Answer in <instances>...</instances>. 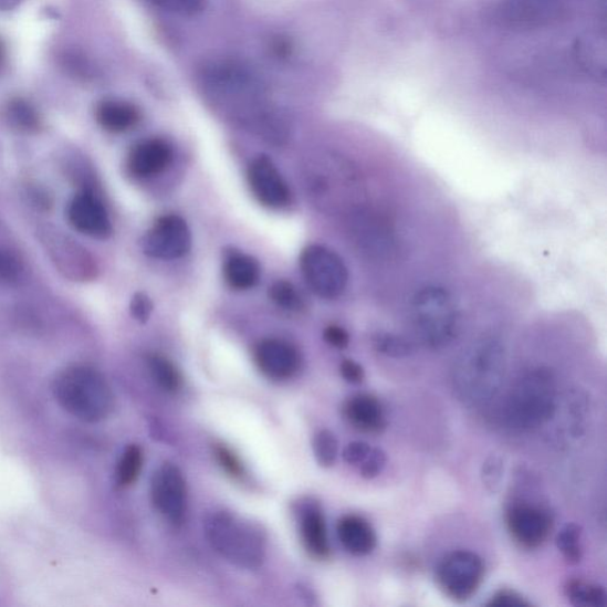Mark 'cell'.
Listing matches in <instances>:
<instances>
[{"instance_id":"obj_1","label":"cell","mask_w":607,"mask_h":607,"mask_svg":"<svg viewBox=\"0 0 607 607\" xmlns=\"http://www.w3.org/2000/svg\"><path fill=\"white\" fill-rule=\"evenodd\" d=\"M57 404L81 421L107 419L114 408L113 391L102 373L90 366H71L57 374L53 384Z\"/></svg>"},{"instance_id":"obj_2","label":"cell","mask_w":607,"mask_h":607,"mask_svg":"<svg viewBox=\"0 0 607 607\" xmlns=\"http://www.w3.org/2000/svg\"><path fill=\"white\" fill-rule=\"evenodd\" d=\"M505 371V350L496 338L475 341L458 358L454 388L463 401L480 404L499 391Z\"/></svg>"},{"instance_id":"obj_3","label":"cell","mask_w":607,"mask_h":607,"mask_svg":"<svg viewBox=\"0 0 607 607\" xmlns=\"http://www.w3.org/2000/svg\"><path fill=\"white\" fill-rule=\"evenodd\" d=\"M205 535L212 550L239 568L258 569L265 562L266 534L251 521L214 512L205 520Z\"/></svg>"},{"instance_id":"obj_4","label":"cell","mask_w":607,"mask_h":607,"mask_svg":"<svg viewBox=\"0 0 607 607\" xmlns=\"http://www.w3.org/2000/svg\"><path fill=\"white\" fill-rule=\"evenodd\" d=\"M556 383L547 368L524 373L507 397L505 416L513 429L530 431L546 423L556 411Z\"/></svg>"},{"instance_id":"obj_5","label":"cell","mask_w":607,"mask_h":607,"mask_svg":"<svg viewBox=\"0 0 607 607\" xmlns=\"http://www.w3.org/2000/svg\"><path fill=\"white\" fill-rule=\"evenodd\" d=\"M415 333L423 346L441 349L459 333V313L452 295L439 286H426L411 302Z\"/></svg>"},{"instance_id":"obj_6","label":"cell","mask_w":607,"mask_h":607,"mask_svg":"<svg viewBox=\"0 0 607 607\" xmlns=\"http://www.w3.org/2000/svg\"><path fill=\"white\" fill-rule=\"evenodd\" d=\"M201 77L211 95L223 103L238 105L248 117L262 106L264 87L248 64L233 60L211 62L203 69Z\"/></svg>"},{"instance_id":"obj_7","label":"cell","mask_w":607,"mask_h":607,"mask_svg":"<svg viewBox=\"0 0 607 607\" xmlns=\"http://www.w3.org/2000/svg\"><path fill=\"white\" fill-rule=\"evenodd\" d=\"M301 268L310 289L324 300H336L347 289V266L335 252L323 245H308L302 253Z\"/></svg>"},{"instance_id":"obj_8","label":"cell","mask_w":607,"mask_h":607,"mask_svg":"<svg viewBox=\"0 0 607 607\" xmlns=\"http://www.w3.org/2000/svg\"><path fill=\"white\" fill-rule=\"evenodd\" d=\"M485 574L482 557L469 551H457L441 562L437 580L444 594L456 601H467L481 587Z\"/></svg>"},{"instance_id":"obj_9","label":"cell","mask_w":607,"mask_h":607,"mask_svg":"<svg viewBox=\"0 0 607 607\" xmlns=\"http://www.w3.org/2000/svg\"><path fill=\"white\" fill-rule=\"evenodd\" d=\"M505 524L515 543L524 550H536L548 540L553 519L538 505L516 502L507 507Z\"/></svg>"},{"instance_id":"obj_10","label":"cell","mask_w":607,"mask_h":607,"mask_svg":"<svg viewBox=\"0 0 607 607\" xmlns=\"http://www.w3.org/2000/svg\"><path fill=\"white\" fill-rule=\"evenodd\" d=\"M151 496L158 512L175 526L182 523L187 512V483L175 464H163L154 474Z\"/></svg>"},{"instance_id":"obj_11","label":"cell","mask_w":607,"mask_h":607,"mask_svg":"<svg viewBox=\"0 0 607 607\" xmlns=\"http://www.w3.org/2000/svg\"><path fill=\"white\" fill-rule=\"evenodd\" d=\"M191 248V234L187 222L177 216L158 219L151 231L143 240L145 254L174 260L186 255Z\"/></svg>"},{"instance_id":"obj_12","label":"cell","mask_w":607,"mask_h":607,"mask_svg":"<svg viewBox=\"0 0 607 607\" xmlns=\"http://www.w3.org/2000/svg\"><path fill=\"white\" fill-rule=\"evenodd\" d=\"M254 360L259 370L274 381L291 379L302 364L297 349L285 341L273 338L257 344Z\"/></svg>"},{"instance_id":"obj_13","label":"cell","mask_w":607,"mask_h":607,"mask_svg":"<svg viewBox=\"0 0 607 607\" xmlns=\"http://www.w3.org/2000/svg\"><path fill=\"white\" fill-rule=\"evenodd\" d=\"M249 184L255 199L272 209L290 202V190L273 161L266 156L255 158L249 169Z\"/></svg>"},{"instance_id":"obj_14","label":"cell","mask_w":607,"mask_h":607,"mask_svg":"<svg viewBox=\"0 0 607 607\" xmlns=\"http://www.w3.org/2000/svg\"><path fill=\"white\" fill-rule=\"evenodd\" d=\"M355 223L358 243L369 255L388 260L397 252L396 234L385 218L374 212L359 211Z\"/></svg>"},{"instance_id":"obj_15","label":"cell","mask_w":607,"mask_h":607,"mask_svg":"<svg viewBox=\"0 0 607 607\" xmlns=\"http://www.w3.org/2000/svg\"><path fill=\"white\" fill-rule=\"evenodd\" d=\"M69 219L76 231L97 239H106L112 226L103 203L91 192L75 197L69 208Z\"/></svg>"},{"instance_id":"obj_16","label":"cell","mask_w":607,"mask_h":607,"mask_svg":"<svg viewBox=\"0 0 607 607\" xmlns=\"http://www.w3.org/2000/svg\"><path fill=\"white\" fill-rule=\"evenodd\" d=\"M172 157V147L166 140H144L130 151L128 169L140 178L156 176L170 166Z\"/></svg>"},{"instance_id":"obj_17","label":"cell","mask_w":607,"mask_h":607,"mask_svg":"<svg viewBox=\"0 0 607 607\" xmlns=\"http://www.w3.org/2000/svg\"><path fill=\"white\" fill-rule=\"evenodd\" d=\"M344 417L358 431L381 433L387 426L385 409L370 394H357L343 408Z\"/></svg>"},{"instance_id":"obj_18","label":"cell","mask_w":607,"mask_h":607,"mask_svg":"<svg viewBox=\"0 0 607 607\" xmlns=\"http://www.w3.org/2000/svg\"><path fill=\"white\" fill-rule=\"evenodd\" d=\"M341 544L350 554L365 556L376 548L377 537L370 523L357 515L342 517L337 524Z\"/></svg>"},{"instance_id":"obj_19","label":"cell","mask_w":607,"mask_h":607,"mask_svg":"<svg viewBox=\"0 0 607 607\" xmlns=\"http://www.w3.org/2000/svg\"><path fill=\"white\" fill-rule=\"evenodd\" d=\"M301 535L311 556L323 561L331 555L326 523L320 507L308 505L301 514Z\"/></svg>"},{"instance_id":"obj_20","label":"cell","mask_w":607,"mask_h":607,"mask_svg":"<svg viewBox=\"0 0 607 607\" xmlns=\"http://www.w3.org/2000/svg\"><path fill=\"white\" fill-rule=\"evenodd\" d=\"M96 121L108 133L122 134L139 123L140 113L133 104L107 101L97 106Z\"/></svg>"},{"instance_id":"obj_21","label":"cell","mask_w":607,"mask_h":607,"mask_svg":"<svg viewBox=\"0 0 607 607\" xmlns=\"http://www.w3.org/2000/svg\"><path fill=\"white\" fill-rule=\"evenodd\" d=\"M224 278L229 286L234 290H249L254 287L260 279L258 261L241 253H232L224 262Z\"/></svg>"},{"instance_id":"obj_22","label":"cell","mask_w":607,"mask_h":607,"mask_svg":"<svg viewBox=\"0 0 607 607\" xmlns=\"http://www.w3.org/2000/svg\"><path fill=\"white\" fill-rule=\"evenodd\" d=\"M565 595L574 606L605 607L607 604V595L603 586L580 579L568 580L565 585Z\"/></svg>"},{"instance_id":"obj_23","label":"cell","mask_w":607,"mask_h":607,"mask_svg":"<svg viewBox=\"0 0 607 607\" xmlns=\"http://www.w3.org/2000/svg\"><path fill=\"white\" fill-rule=\"evenodd\" d=\"M149 369L154 381L168 393H177L182 387V376L169 358L163 355L149 357Z\"/></svg>"},{"instance_id":"obj_24","label":"cell","mask_w":607,"mask_h":607,"mask_svg":"<svg viewBox=\"0 0 607 607\" xmlns=\"http://www.w3.org/2000/svg\"><path fill=\"white\" fill-rule=\"evenodd\" d=\"M582 534L579 524L568 523L556 536V547L571 565H577L583 559Z\"/></svg>"},{"instance_id":"obj_25","label":"cell","mask_w":607,"mask_h":607,"mask_svg":"<svg viewBox=\"0 0 607 607\" xmlns=\"http://www.w3.org/2000/svg\"><path fill=\"white\" fill-rule=\"evenodd\" d=\"M143 468V452L137 446H129L122 454L117 471V483L122 488L133 485L139 478Z\"/></svg>"},{"instance_id":"obj_26","label":"cell","mask_w":607,"mask_h":607,"mask_svg":"<svg viewBox=\"0 0 607 607\" xmlns=\"http://www.w3.org/2000/svg\"><path fill=\"white\" fill-rule=\"evenodd\" d=\"M7 114L10 124L23 133H36L41 126L36 109L21 98L9 104Z\"/></svg>"},{"instance_id":"obj_27","label":"cell","mask_w":607,"mask_h":607,"mask_svg":"<svg viewBox=\"0 0 607 607\" xmlns=\"http://www.w3.org/2000/svg\"><path fill=\"white\" fill-rule=\"evenodd\" d=\"M374 348L394 358H402L412 354V343L391 333H377L373 339Z\"/></svg>"},{"instance_id":"obj_28","label":"cell","mask_w":607,"mask_h":607,"mask_svg":"<svg viewBox=\"0 0 607 607\" xmlns=\"http://www.w3.org/2000/svg\"><path fill=\"white\" fill-rule=\"evenodd\" d=\"M317 463L323 468L335 465L338 456V440L329 430L320 431L313 441Z\"/></svg>"},{"instance_id":"obj_29","label":"cell","mask_w":607,"mask_h":607,"mask_svg":"<svg viewBox=\"0 0 607 607\" xmlns=\"http://www.w3.org/2000/svg\"><path fill=\"white\" fill-rule=\"evenodd\" d=\"M270 299L272 302L289 311H300L303 307L301 295L291 283L279 281L270 287Z\"/></svg>"},{"instance_id":"obj_30","label":"cell","mask_w":607,"mask_h":607,"mask_svg":"<svg viewBox=\"0 0 607 607\" xmlns=\"http://www.w3.org/2000/svg\"><path fill=\"white\" fill-rule=\"evenodd\" d=\"M504 473V464L499 456H490L482 468V482L491 494L500 490Z\"/></svg>"},{"instance_id":"obj_31","label":"cell","mask_w":607,"mask_h":607,"mask_svg":"<svg viewBox=\"0 0 607 607\" xmlns=\"http://www.w3.org/2000/svg\"><path fill=\"white\" fill-rule=\"evenodd\" d=\"M155 7L182 15H195L202 12L208 0H149Z\"/></svg>"},{"instance_id":"obj_32","label":"cell","mask_w":607,"mask_h":607,"mask_svg":"<svg viewBox=\"0 0 607 607\" xmlns=\"http://www.w3.org/2000/svg\"><path fill=\"white\" fill-rule=\"evenodd\" d=\"M216 458L219 465L233 479L242 478L244 470L238 456L224 446L216 448Z\"/></svg>"},{"instance_id":"obj_33","label":"cell","mask_w":607,"mask_h":607,"mask_svg":"<svg viewBox=\"0 0 607 607\" xmlns=\"http://www.w3.org/2000/svg\"><path fill=\"white\" fill-rule=\"evenodd\" d=\"M387 463V456L381 449H374L369 452L363 463H360V475L366 480H373L379 475Z\"/></svg>"},{"instance_id":"obj_34","label":"cell","mask_w":607,"mask_h":607,"mask_svg":"<svg viewBox=\"0 0 607 607\" xmlns=\"http://www.w3.org/2000/svg\"><path fill=\"white\" fill-rule=\"evenodd\" d=\"M21 265L18 258L0 251V283L11 284L19 281Z\"/></svg>"},{"instance_id":"obj_35","label":"cell","mask_w":607,"mask_h":607,"mask_svg":"<svg viewBox=\"0 0 607 607\" xmlns=\"http://www.w3.org/2000/svg\"><path fill=\"white\" fill-rule=\"evenodd\" d=\"M496 607H530L531 603L512 589H501L486 603Z\"/></svg>"},{"instance_id":"obj_36","label":"cell","mask_w":607,"mask_h":607,"mask_svg":"<svg viewBox=\"0 0 607 607\" xmlns=\"http://www.w3.org/2000/svg\"><path fill=\"white\" fill-rule=\"evenodd\" d=\"M371 448L365 441H354L344 449L343 459L350 465H358L365 461Z\"/></svg>"},{"instance_id":"obj_37","label":"cell","mask_w":607,"mask_h":607,"mask_svg":"<svg viewBox=\"0 0 607 607\" xmlns=\"http://www.w3.org/2000/svg\"><path fill=\"white\" fill-rule=\"evenodd\" d=\"M153 308L154 305L150 299L144 293H137L130 302V314L142 323L149 321Z\"/></svg>"},{"instance_id":"obj_38","label":"cell","mask_w":607,"mask_h":607,"mask_svg":"<svg viewBox=\"0 0 607 607\" xmlns=\"http://www.w3.org/2000/svg\"><path fill=\"white\" fill-rule=\"evenodd\" d=\"M324 339L336 349H346L350 343V336L346 329L338 325L327 326L324 332Z\"/></svg>"},{"instance_id":"obj_39","label":"cell","mask_w":607,"mask_h":607,"mask_svg":"<svg viewBox=\"0 0 607 607\" xmlns=\"http://www.w3.org/2000/svg\"><path fill=\"white\" fill-rule=\"evenodd\" d=\"M339 370L343 379L353 385L363 384L366 377L364 367L353 359H344Z\"/></svg>"},{"instance_id":"obj_40","label":"cell","mask_w":607,"mask_h":607,"mask_svg":"<svg viewBox=\"0 0 607 607\" xmlns=\"http://www.w3.org/2000/svg\"><path fill=\"white\" fill-rule=\"evenodd\" d=\"M272 49L278 57H287L291 54V42L283 38H278L272 43Z\"/></svg>"},{"instance_id":"obj_41","label":"cell","mask_w":607,"mask_h":607,"mask_svg":"<svg viewBox=\"0 0 607 607\" xmlns=\"http://www.w3.org/2000/svg\"><path fill=\"white\" fill-rule=\"evenodd\" d=\"M3 57V48H2V44H0V60H2Z\"/></svg>"}]
</instances>
